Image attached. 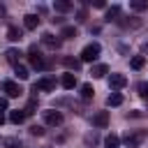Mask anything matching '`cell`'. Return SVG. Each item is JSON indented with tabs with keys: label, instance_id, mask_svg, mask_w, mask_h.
<instances>
[{
	"label": "cell",
	"instance_id": "31",
	"mask_svg": "<svg viewBox=\"0 0 148 148\" xmlns=\"http://www.w3.org/2000/svg\"><path fill=\"white\" fill-rule=\"evenodd\" d=\"M92 7H97V9H104L106 5H104V0H95V2H92Z\"/></svg>",
	"mask_w": 148,
	"mask_h": 148
},
{
	"label": "cell",
	"instance_id": "29",
	"mask_svg": "<svg viewBox=\"0 0 148 148\" xmlns=\"http://www.w3.org/2000/svg\"><path fill=\"white\" fill-rule=\"evenodd\" d=\"M139 92H141L143 97H148V83H141V86H139Z\"/></svg>",
	"mask_w": 148,
	"mask_h": 148
},
{
	"label": "cell",
	"instance_id": "17",
	"mask_svg": "<svg viewBox=\"0 0 148 148\" xmlns=\"http://www.w3.org/2000/svg\"><path fill=\"white\" fill-rule=\"evenodd\" d=\"M120 104H123V95L120 92H111L106 97V106H120Z\"/></svg>",
	"mask_w": 148,
	"mask_h": 148
},
{
	"label": "cell",
	"instance_id": "27",
	"mask_svg": "<svg viewBox=\"0 0 148 148\" xmlns=\"http://www.w3.org/2000/svg\"><path fill=\"white\" fill-rule=\"evenodd\" d=\"M118 12H120V9H118V7H116V5H113V7H111V9H109V12H106V21H113V18H116V16H118Z\"/></svg>",
	"mask_w": 148,
	"mask_h": 148
},
{
	"label": "cell",
	"instance_id": "5",
	"mask_svg": "<svg viewBox=\"0 0 148 148\" xmlns=\"http://www.w3.org/2000/svg\"><path fill=\"white\" fill-rule=\"evenodd\" d=\"M42 44H44V46H49V49H60L62 39H60V35H51V32H44V35H42Z\"/></svg>",
	"mask_w": 148,
	"mask_h": 148
},
{
	"label": "cell",
	"instance_id": "23",
	"mask_svg": "<svg viewBox=\"0 0 148 148\" xmlns=\"http://www.w3.org/2000/svg\"><path fill=\"white\" fill-rule=\"evenodd\" d=\"M130 65H132V69H141V67L146 65V58H143V56H134V58L130 60Z\"/></svg>",
	"mask_w": 148,
	"mask_h": 148
},
{
	"label": "cell",
	"instance_id": "2",
	"mask_svg": "<svg viewBox=\"0 0 148 148\" xmlns=\"http://www.w3.org/2000/svg\"><path fill=\"white\" fill-rule=\"evenodd\" d=\"M42 116H44V123H46V125H51V127H58V125H62V113H60V111H53V109H49V111H44Z\"/></svg>",
	"mask_w": 148,
	"mask_h": 148
},
{
	"label": "cell",
	"instance_id": "26",
	"mask_svg": "<svg viewBox=\"0 0 148 148\" xmlns=\"http://www.w3.org/2000/svg\"><path fill=\"white\" fill-rule=\"evenodd\" d=\"M35 109H37V99H35V97H32V99H30V102H28V106H25V109H23V111H25V116H30V113H35Z\"/></svg>",
	"mask_w": 148,
	"mask_h": 148
},
{
	"label": "cell",
	"instance_id": "19",
	"mask_svg": "<svg viewBox=\"0 0 148 148\" xmlns=\"http://www.w3.org/2000/svg\"><path fill=\"white\" fill-rule=\"evenodd\" d=\"M53 9H56V12H60V14H65V12H69V9H72V5H69V2H65V0H56V2H53Z\"/></svg>",
	"mask_w": 148,
	"mask_h": 148
},
{
	"label": "cell",
	"instance_id": "1",
	"mask_svg": "<svg viewBox=\"0 0 148 148\" xmlns=\"http://www.w3.org/2000/svg\"><path fill=\"white\" fill-rule=\"evenodd\" d=\"M99 51H102V46L97 44V42H92V44H88L83 51H81V62H92V60H97V56H99Z\"/></svg>",
	"mask_w": 148,
	"mask_h": 148
},
{
	"label": "cell",
	"instance_id": "7",
	"mask_svg": "<svg viewBox=\"0 0 148 148\" xmlns=\"http://www.w3.org/2000/svg\"><path fill=\"white\" fill-rule=\"evenodd\" d=\"M28 56H30V65H32V67H37V69H44V67H46V62L42 60V56H39V51H37V46H30V51H28Z\"/></svg>",
	"mask_w": 148,
	"mask_h": 148
},
{
	"label": "cell",
	"instance_id": "25",
	"mask_svg": "<svg viewBox=\"0 0 148 148\" xmlns=\"http://www.w3.org/2000/svg\"><path fill=\"white\" fill-rule=\"evenodd\" d=\"M5 148H21V141L14 139V136H9V139H5Z\"/></svg>",
	"mask_w": 148,
	"mask_h": 148
},
{
	"label": "cell",
	"instance_id": "28",
	"mask_svg": "<svg viewBox=\"0 0 148 148\" xmlns=\"http://www.w3.org/2000/svg\"><path fill=\"white\" fill-rule=\"evenodd\" d=\"M30 134H35V136H42V134H44V130H42L39 125H32V127H30Z\"/></svg>",
	"mask_w": 148,
	"mask_h": 148
},
{
	"label": "cell",
	"instance_id": "21",
	"mask_svg": "<svg viewBox=\"0 0 148 148\" xmlns=\"http://www.w3.org/2000/svg\"><path fill=\"white\" fill-rule=\"evenodd\" d=\"M130 7H132L134 12H143V9H148V0H132Z\"/></svg>",
	"mask_w": 148,
	"mask_h": 148
},
{
	"label": "cell",
	"instance_id": "22",
	"mask_svg": "<svg viewBox=\"0 0 148 148\" xmlns=\"http://www.w3.org/2000/svg\"><path fill=\"white\" fill-rule=\"evenodd\" d=\"M104 146H106V148H118V146H120V139H118L116 134H109V136L104 139Z\"/></svg>",
	"mask_w": 148,
	"mask_h": 148
},
{
	"label": "cell",
	"instance_id": "3",
	"mask_svg": "<svg viewBox=\"0 0 148 148\" xmlns=\"http://www.w3.org/2000/svg\"><path fill=\"white\" fill-rule=\"evenodd\" d=\"M37 90H46V92L56 90V79H51V76H44V79H39V81L32 86V92H37Z\"/></svg>",
	"mask_w": 148,
	"mask_h": 148
},
{
	"label": "cell",
	"instance_id": "16",
	"mask_svg": "<svg viewBox=\"0 0 148 148\" xmlns=\"http://www.w3.org/2000/svg\"><path fill=\"white\" fill-rule=\"evenodd\" d=\"M14 74H16V79H21V81H25V79L30 76V72H28V67H25V65H21V62H18V65L14 67Z\"/></svg>",
	"mask_w": 148,
	"mask_h": 148
},
{
	"label": "cell",
	"instance_id": "14",
	"mask_svg": "<svg viewBox=\"0 0 148 148\" xmlns=\"http://www.w3.org/2000/svg\"><path fill=\"white\" fill-rule=\"evenodd\" d=\"M90 74H92L95 79H102V76H106V74H109V67H106V65H92Z\"/></svg>",
	"mask_w": 148,
	"mask_h": 148
},
{
	"label": "cell",
	"instance_id": "18",
	"mask_svg": "<svg viewBox=\"0 0 148 148\" xmlns=\"http://www.w3.org/2000/svg\"><path fill=\"white\" fill-rule=\"evenodd\" d=\"M21 37H23V32H21L18 28H14V25H9V28H7V39H12V42H18Z\"/></svg>",
	"mask_w": 148,
	"mask_h": 148
},
{
	"label": "cell",
	"instance_id": "11",
	"mask_svg": "<svg viewBox=\"0 0 148 148\" xmlns=\"http://www.w3.org/2000/svg\"><path fill=\"white\" fill-rule=\"evenodd\" d=\"M60 86H62V88H67V90H72V88L76 86V74H72V72L62 74V79H60Z\"/></svg>",
	"mask_w": 148,
	"mask_h": 148
},
{
	"label": "cell",
	"instance_id": "6",
	"mask_svg": "<svg viewBox=\"0 0 148 148\" xmlns=\"http://www.w3.org/2000/svg\"><path fill=\"white\" fill-rule=\"evenodd\" d=\"M143 139H146V132H132V134L127 132L123 141H125V143H127L130 148H136V146H139V143H141Z\"/></svg>",
	"mask_w": 148,
	"mask_h": 148
},
{
	"label": "cell",
	"instance_id": "33",
	"mask_svg": "<svg viewBox=\"0 0 148 148\" xmlns=\"http://www.w3.org/2000/svg\"><path fill=\"white\" fill-rule=\"evenodd\" d=\"M2 123H5V118H2V113H0V125H2Z\"/></svg>",
	"mask_w": 148,
	"mask_h": 148
},
{
	"label": "cell",
	"instance_id": "10",
	"mask_svg": "<svg viewBox=\"0 0 148 148\" xmlns=\"http://www.w3.org/2000/svg\"><path fill=\"white\" fill-rule=\"evenodd\" d=\"M92 125L106 127V125H109V111H97V113L92 116Z\"/></svg>",
	"mask_w": 148,
	"mask_h": 148
},
{
	"label": "cell",
	"instance_id": "30",
	"mask_svg": "<svg viewBox=\"0 0 148 148\" xmlns=\"http://www.w3.org/2000/svg\"><path fill=\"white\" fill-rule=\"evenodd\" d=\"M7 106H9V104H7V99H5V97H0V113H2V111H7Z\"/></svg>",
	"mask_w": 148,
	"mask_h": 148
},
{
	"label": "cell",
	"instance_id": "13",
	"mask_svg": "<svg viewBox=\"0 0 148 148\" xmlns=\"http://www.w3.org/2000/svg\"><path fill=\"white\" fill-rule=\"evenodd\" d=\"M25 118H28V116H25V111H23V109H14V111L9 113V120H12L14 125H18V123H23Z\"/></svg>",
	"mask_w": 148,
	"mask_h": 148
},
{
	"label": "cell",
	"instance_id": "9",
	"mask_svg": "<svg viewBox=\"0 0 148 148\" xmlns=\"http://www.w3.org/2000/svg\"><path fill=\"white\" fill-rule=\"evenodd\" d=\"M62 65H65L72 74L81 69V60H79V58H72V56H65V58H62Z\"/></svg>",
	"mask_w": 148,
	"mask_h": 148
},
{
	"label": "cell",
	"instance_id": "24",
	"mask_svg": "<svg viewBox=\"0 0 148 148\" xmlns=\"http://www.w3.org/2000/svg\"><path fill=\"white\" fill-rule=\"evenodd\" d=\"M60 37H76V28L65 25V28H62V32H60Z\"/></svg>",
	"mask_w": 148,
	"mask_h": 148
},
{
	"label": "cell",
	"instance_id": "12",
	"mask_svg": "<svg viewBox=\"0 0 148 148\" xmlns=\"http://www.w3.org/2000/svg\"><path fill=\"white\" fill-rule=\"evenodd\" d=\"M23 25H25L28 30H35V28L39 25V18H37V14H25V16H23Z\"/></svg>",
	"mask_w": 148,
	"mask_h": 148
},
{
	"label": "cell",
	"instance_id": "20",
	"mask_svg": "<svg viewBox=\"0 0 148 148\" xmlns=\"http://www.w3.org/2000/svg\"><path fill=\"white\" fill-rule=\"evenodd\" d=\"M92 95H95L92 86H90V83H83V86H81V99H92Z\"/></svg>",
	"mask_w": 148,
	"mask_h": 148
},
{
	"label": "cell",
	"instance_id": "15",
	"mask_svg": "<svg viewBox=\"0 0 148 148\" xmlns=\"http://www.w3.org/2000/svg\"><path fill=\"white\" fill-rule=\"evenodd\" d=\"M18 56H21V53H18L16 49H7V53H5V58H7V62H9V65H14V67L18 65Z\"/></svg>",
	"mask_w": 148,
	"mask_h": 148
},
{
	"label": "cell",
	"instance_id": "4",
	"mask_svg": "<svg viewBox=\"0 0 148 148\" xmlns=\"http://www.w3.org/2000/svg\"><path fill=\"white\" fill-rule=\"evenodd\" d=\"M2 90L7 92V97H18V95L23 92V88H21L16 81H12V79H7V81L2 83Z\"/></svg>",
	"mask_w": 148,
	"mask_h": 148
},
{
	"label": "cell",
	"instance_id": "8",
	"mask_svg": "<svg viewBox=\"0 0 148 148\" xmlns=\"http://www.w3.org/2000/svg\"><path fill=\"white\" fill-rule=\"evenodd\" d=\"M125 83H127V79H125L123 74H109V86H111L113 90H120V88H125Z\"/></svg>",
	"mask_w": 148,
	"mask_h": 148
},
{
	"label": "cell",
	"instance_id": "32",
	"mask_svg": "<svg viewBox=\"0 0 148 148\" xmlns=\"http://www.w3.org/2000/svg\"><path fill=\"white\" fill-rule=\"evenodd\" d=\"M2 14H5V5H0V16H2Z\"/></svg>",
	"mask_w": 148,
	"mask_h": 148
}]
</instances>
